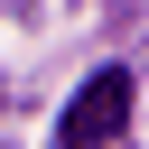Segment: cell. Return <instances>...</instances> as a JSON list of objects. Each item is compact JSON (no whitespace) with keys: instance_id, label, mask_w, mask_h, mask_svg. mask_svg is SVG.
Wrapping results in <instances>:
<instances>
[{"instance_id":"obj_1","label":"cell","mask_w":149,"mask_h":149,"mask_svg":"<svg viewBox=\"0 0 149 149\" xmlns=\"http://www.w3.org/2000/svg\"><path fill=\"white\" fill-rule=\"evenodd\" d=\"M121 121H130V74H121V65H102V74H84V93L65 102V121H56V149H102Z\"/></svg>"}]
</instances>
